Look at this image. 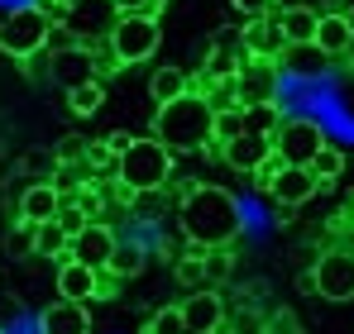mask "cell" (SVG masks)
I'll return each mask as SVG.
<instances>
[{
    "mask_svg": "<svg viewBox=\"0 0 354 334\" xmlns=\"http://www.w3.org/2000/svg\"><path fill=\"white\" fill-rule=\"evenodd\" d=\"M58 210H62V191L53 181H34V186L19 196V220H29V224L58 220Z\"/></svg>",
    "mask_w": 354,
    "mask_h": 334,
    "instance_id": "obj_15",
    "label": "cell"
},
{
    "mask_svg": "<svg viewBox=\"0 0 354 334\" xmlns=\"http://www.w3.org/2000/svg\"><path fill=\"white\" fill-rule=\"evenodd\" d=\"M273 153H278V148H273V134H254V129H244L239 139L225 144V167H235V172H259Z\"/></svg>",
    "mask_w": 354,
    "mask_h": 334,
    "instance_id": "obj_11",
    "label": "cell"
},
{
    "mask_svg": "<svg viewBox=\"0 0 354 334\" xmlns=\"http://www.w3.org/2000/svg\"><path fill=\"white\" fill-rule=\"evenodd\" d=\"M182 315H187V330H192V334H211V330H221L225 306H221L216 291H192L187 306H182Z\"/></svg>",
    "mask_w": 354,
    "mask_h": 334,
    "instance_id": "obj_16",
    "label": "cell"
},
{
    "mask_svg": "<svg viewBox=\"0 0 354 334\" xmlns=\"http://www.w3.org/2000/svg\"><path fill=\"white\" fill-rule=\"evenodd\" d=\"M244 19H259V14H273V0H230Z\"/></svg>",
    "mask_w": 354,
    "mask_h": 334,
    "instance_id": "obj_31",
    "label": "cell"
},
{
    "mask_svg": "<svg viewBox=\"0 0 354 334\" xmlns=\"http://www.w3.org/2000/svg\"><path fill=\"white\" fill-rule=\"evenodd\" d=\"M182 234L192 239V248H221L239 234V201L225 191V186H192L182 196Z\"/></svg>",
    "mask_w": 354,
    "mask_h": 334,
    "instance_id": "obj_1",
    "label": "cell"
},
{
    "mask_svg": "<svg viewBox=\"0 0 354 334\" xmlns=\"http://www.w3.org/2000/svg\"><path fill=\"white\" fill-rule=\"evenodd\" d=\"M321 191V181H316V172L311 167H283L273 181H268V196L278 201V206H288V210H297V206H306L311 196Z\"/></svg>",
    "mask_w": 354,
    "mask_h": 334,
    "instance_id": "obj_10",
    "label": "cell"
},
{
    "mask_svg": "<svg viewBox=\"0 0 354 334\" xmlns=\"http://www.w3.org/2000/svg\"><path fill=\"white\" fill-rule=\"evenodd\" d=\"M239 67H244V62H235V57L225 53V48H216V53H211V62H206V72H211L216 81H221V77H235Z\"/></svg>",
    "mask_w": 354,
    "mask_h": 334,
    "instance_id": "obj_29",
    "label": "cell"
},
{
    "mask_svg": "<svg viewBox=\"0 0 354 334\" xmlns=\"http://www.w3.org/2000/svg\"><path fill=\"white\" fill-rule=\"evenodd\" d=\"M106 144H111V153H124V148H129V144H134V139H129V134H111V139H106Z\"/></svg>",
    "mask_w": 354,
    "mask_h": 334,
    "instance_id": "obj_33",
    "label": "cell"
},
{
    "mask_svg": "<svg viewBox=\"0 0 354 334\" xmlns=\"http://www.w3.org/2000/svg\"><path fill=\"white\" fill-rule=\"evenodd\" d=\"M249 129V115H244V106H230V110H216V139L221 144H230V139H239Z\"/></svg>",
    "mask_w": 354,
    "mask_h": 334,
    "instance_id": "obj_25",
    "label": "cell"
},
{
    "mask_svg": "<svg viewBox=\"0 0 354 334\" xmlns=\"http://www.w3.org/2000/svg\"><path fill=\"white\" fill-rule=\"evenodd\" d=\"M58 291L67 301H96V291H101V268H86V263H77V258H67L58 268Z\"/></svg>",
    "mask_w": 354,
    "mask_h": 334,
    "instance_id": "obj_14",
    "label": "cell"
},
{
    "mask_svg": "<svg viewBox=\"0 0 354 334\" xmlns=\"http://www.w3.org/2000/svg\"><path fill=\"white\" fill-rule=\"evenodd\" d=\"M211 110H230V106H244V96H239V72L235 77H221L216 86H211Z\"/></svg>",
    "mask_w": 354,
    "mask_h": 334,
    "instance_id": "obj_26",
    "label": "cell"
},
{
    "mask_svg": "<svg viewBox=\"0 0 354 334\" xmlns=\"http://www.w3.org/2000/svg\"><path fill=\"white\" fill-rule=\"evenodd\" d=\"M115 177L124 191L144 196V191H163L173 177V148L163 139H134L115 163Z\"/></svg>",
    "mask_w": 354,
    "mask_h": 334,
    "instance_id": "obj_3",
    "label": "cell"
},
{
    "mask_svg": "<svg viewBox=\"0 0 354 334\" xmlns=\"http://www.w3.org/2000/svg\"><path fill=\"white\" fill-rule=\"evenodd\" d=\"M115 234L106 229V224H82L77 234H72V244H67V258H77V263H86V268H111V253H115Z\"/></svg>",
    "mask_w": 354,
    "mask_h": 334,
    "instance_id": "obj_9",
    "label": "cell"
},
{
    "mask_svg": "<svg viewBox=\"0 0 354 334\" xmlns=\"http://www.w3.org/2000/svg\"><path fill=\"white\" fill-rule=\"evenodd\" d=\"M239 96H244V106L273 101V67H268V57H249L239 67Z\"/></svg>",
    "mask_w": 354,
    "mask_h": 334,
    "instance_id": "obj_17",
    "label": "cell"
},
{
    "mask_svg": "<svg viewBox=\"0 0 354 334\" xmlns=\"http://www.w3.org/2000/svg\"><path fill=\"white\" fill-rule=\"evenodd\" d=\"M153 139H163L173 153H196L216 139V110L206 96L187 91L168 106H158V119H153Z\"/></svg>",
    "mask_w": 354,
    "mask_h": 334,
    "instance_id": "obj_2",
    "label": "cell"
},
{
    "mask_svg": "<svg viewBox=\"0 0 354 334\" xmlns=\"http://www.w3.org/2000/svg\"><path fill=\"white\" fill-rule=\"evenodd\" d=\"M340 14H345V24H350V34H354V5H345Z\"/></svg>",
    "mask_w": 354,
    "mask_h": 334,
    "instance_id": "obj_34",
    "label": "cell"
},
{
    "mask_svg": "<svg viewBox=\"0 0 354 334\" xmlns=\"http://www.w3.org/2000/svg\"><path fill=\"white\" fill-rule=\"evenodd\" d=\"M192 86H187V72L182 67H158L153 77H149V96L158 101V106H168V101H177V96H187Z\"/></svg>",
    "mask_w": 354,
    "mask_h": 334,
    "instance_id": "obj_22",
    "label": "cell"
},
{
    "mask_svg": "<svg viewBox=\"0 0 354 334\" xmlns=\"http://www.w3.org/2000/svg\"><path fill=\"white\" fill-rule=\"evenodd\" d=\"M48 34H53V19L34 5V10H15L0 19V53L10 57H39L48 48Z\"/></svg>",
    "mask_w": 354,
    "mask_h": 334,
    "instance_id": "obj_4",
    "label": "cell"
},
{
    "mask_svg": "<svg viewBox=\"0 0 354 334\" xmlns=\"http://www.w3.org/2000/svg\"><path fill=\"white\" fill-rule=\"evenodd\" d=\"M67 244H72V234L62 229V220H44L34 229V253H44V258L67 263Z\"/></svg>",
    "mask_w": 354,
    "mask_h": 334,
    "instance_id": "obj_21",
    "label": "cell"
},
{
    "mask_svg": "<svg viewBox=\"0 0 354 334\" xmlns=\"http://www.w3.org/2000/svg\"><path fill=\"white\" fill-rule=\"evenodd\" d=\"M120 14H158V0H115Z\"/></svg>",
    "mask_w": 354,
    "mask_h": 334,
    "instance_id": "obj_32",
    "label": "cell"
},
{
    "mask_svg": "<svg viewBox=\"0 0 354 334\" xmlns=\"http://www.w3.org/2000/svg\"><path fill=\"white\" fill-rule=\"evenodd\" d=\"M149 334H192V330H187V315H182V306H163V311L149 320Z\"/></svg>",
    "mask_w": 354,
    "mask_h": 334,
    "instance_id": "obj_27",
    "label": "cell"
},
{
    "mask_svg": "<svg viewBox=\"0 0 354 334\" xmlns=\"http://www.w3.org/2000/svg\"><path fill=\"white\" fill-rule=\"evenodd\" d=\"M311 286L326 301H354V253L350 248H326L311 268Z\"/></svg>",
    "mask_w": 354,
    "mask_h": 334,
    "instance_id": "obj_7",
    "label": "cell"
},
{
    "mask_svg": "<svg viewBox=\"0 0 354 334\" xmlns=\"http://www.w3.org/2000/svg\"><path fill=\"white\" fill-rule=\"evenodd\" d=\"M273 148H278V158H283V163L306 167L321 148H326V134H321V124H316V119L288 115V119L273 129Z\"/></svg>",
    "mask_w": 354,
    "mask_h": 334,
    "instance_id": "obj_6",
    "label": "cell"
},
{
    "mask_svg": "<svg viewBox=\"0 0 354 334\" xmlns=\"http://www.w3.org/2000/svg\"><path fill=\"white\" fill-rule=\"evenodd\" d=\"M39 330H44V334H91V315H86L82 301L58 296V301L39 315Z\"/></svg>",
    "mask_w": 354,
    "mask_h": 334,
    "instance_id": "obj_13",
    "label": "cell"
},
{
    "mask_svg": "<svg viewBox=\"0 0 354 334\" xmlns=\"http://www.w3.org/2000/svg\"><path fill=\"white\" fill-rule=\"evenodd\" d=\"M106 273H111V277H120V282H124V277H139V273H144V248L120 239L115 253H111V268H106Z\"/></svg>",
    "mask_w": 354,
    "mask_h": 334,
    "instance_id": "obj_23",
    "label": "cell"
},
{
    "mask_svg": "<svg viewBox=\"0 0 354 334\" xmlns=\"http://www.w3.org/2000/svg\"><path fill=\"white\" fill-rule=\"evenodd\" d=\"M158 39H163L158 14H120L115 29H111V53L120 57V67L149 62V57L158 53Z\"/></svg>",
    "mask_w": 354,
    "mask_h": 334,
    "instance_id": "obj_5",
    "label": "cell"
},
{
    "mask_svg": "<svg viewBox=\"0 0 354 334\" xmlns=\"http://www.w3.org/2000/svg\"><path fill=\"white\" fill-rule=\"evenodd\" d=\"M316 48L326 57H340V53L354 48V34H350V24H345L340 10H335V14H321V24H316Z\"/></svg>",
    "mask_w": 354,
    "mask_h": 334,
    "instance_id": "obj_18",
    "label": "cell"
},
{
    "mask_svg": "<svg viewBox=\"0 0 354 334\" xmlns=\"http://www.w3.org/2000/svg\"><path fill=\"white\" fill-rule=\"evenodd\" d=\"M211 334H239V330H211Z\"/></svg>",
    "mask_w": 354,
    "mask_h": 334,
    "instance_id": "obj_35",
    "label": "cell"
},
{
    "mask_svg": "<svg viewBox=\"0 0 354 334\" xmlns=\"http://www.w3.org/2000/svg\"><path fill=\"white\" fill-rule=\"evenodd\" d=\"M306 167L316 172V181H321V186H330V181H340V177H345V153L326 144V148H321V153H316Z\"/></svg>",
    "mask_w": 354,
    "mask_h": 334,
    "instance_id": "obj_24",
    "label": "cell"
},
{
    "mask_svg": "<svg viewBox=\"0 0 354 334\" xmlns=\"http://www.w3.org/2000/svg\"><path fill=\"white\" fill-rule=\"evenodd\" d=\"M58 220H62V229H67V234H77L82 224H91V220H86V210H82L77 201H67V196H62V210H58Z\"/></svg>",
    "mask_w": 354,
    "mask_h": 334,
    "instance_id": "obj_30",
    "label": "cell"
},
{
    "mask_svg": "<svg viewBox=\"0 0 354 334\" xmlns=\"http://www.w3.org/2000/svg\"><path fill=\"white\" fill-rule=\"evenodd\" d=\"M101 106H106V86H101L96 77H86V81H72V86H67V110L77 115V119H91Z\"/></svg>",
    "mask_w": 354,
    "mask_h": 334,
    "instance_id": "obj_20",
    "label": "cell"
},
{
    "mask_svg": "<svg viewBox=\"0 0 354 334\" xmlns=\"http://www.w3.org/2000/svg\"><path fill=\"white\" fill-rule=\"evenodd\" d=\"M288 48V34H283V24H278V14H259V19H249L244 24V53L249 57H283Z\"/></svg>",
    "mask_w": 354,
    "mask_h": 334,
    "instance_id": "obj_12",
    "label": "cell"
},
{
    "mask_svg": "<svg viewBox=\"0 0 354 334\" xmlns=\"http://www.w3.org/2000/svg\"><path fill=\"white\" fill-rule=\"evenodd\" d=\"M244 115H249V129L254 134H273L283 119H278V110H273V101H263V106H244Z\"/></svg>",
    "mask_w": 354,
    "mask_h": 334,
    "instance_id": "obj_28",
    "label": "cell"
},
{
    "mask_svg": "<svg viewBox=\"0 0 354 334\" xmlns=\"http://www.w3.org/2000/svg\"><path fill=\"white\" fill-rule=\"evenodd\" d=\"M120 19L115 0H72L67 5V29H72V39H101V34H111Z\"/></svg>",
    "mask_w": 354,
    "mask_h": 334,
    "instance_id": "obj_8",
    "label": "cell"
},
{
    "mask_svg": "<svg viewBox=\"0 0 354 334\" xmlns=\"http://www.w3.org/2000/svg\"><path fill=\"white\" fill-rule=\"evenodd\" d=\"M278 24H283L288 43H316V24H321V14H316L311 5H283V10H278Z\"/></svg>",
    "mask_w": 354,
    "mask_h": 334,
    "instance_id": "obj_19",
    "label": "cell"
}]
</instances>
